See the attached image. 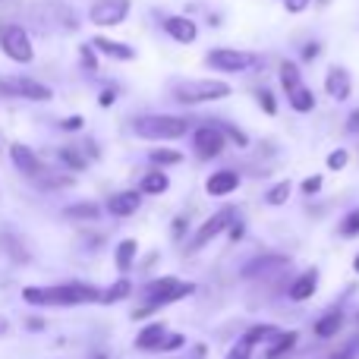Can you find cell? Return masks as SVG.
I'll use <instances>...</instances> for the list:
<instances>
[{
	"mask_svg": "<svg viewBox=\"0 0 359 359\" xmlns=\"http://www.w3.org/2000/svg\"><path fill=\"white\" fill-rule=\"evenodd\" d=\"M161 29L168 32L177 44H192L198 38V25L192 22L189 16H164L161 19Z\"/></svg>",
	"mask_w": 359,
	"mask_h": 359,
	"instance_id": "20",
	"label": "cell"
},
{
	"mask_svg": "<svg viewBox=\"0 0 359 359\" xmlns=\"http://www.w3.org/2000/svg\"><path fill=\"white\" fill-rule=\"evenodd\" d=\"M101 303V287L86 280H63V284L44 287V309L48 306H88Z\"/></svg>",
	"mask_w": 359,
	"mask_h": 359,
	"instance_id": "4",
	"label": "cell"
},
{
	"mask_svg": "<svg viewBox=\"0 0 359 359\" xmlns=\"http://www.w3.org/2000/svg\"><path fill=\"white\" fill-rule=\"evenodd\" d=\"M22 328H25V331H32V334H38V331L48 328V322H44L41 316H29V318L22 322Z\"/></svg>",
	"mask_w": 359,
	"mask_h": 359,
	"instance_id": "50",
	"label": "cell"
},
{
	"mask_svg": "<svg viewBox=\"0 0 359 359\" xmlns=\"http://www.w3.org/2000/svg\"><path fill=\"white\" fill-rule=\"evenodd\" d=\"M0 331H4V318H0Z\"/></svg>",
	"mask_w": 359,
	"mask_h": 359,
	"instance_id": "56",
	"label": "cell"
},
{
	"mask_svg": "<svg viewBox=\"0 0 359 359\" xmlns=\"http://www.w3.org/2000/svg\"><path fill=\"white\" fill-rule=\"evenodd\" d=\"M168 322L164 318H158V322H149L142 331L136 334V341H133V347L139 350V353H158L164 344V337H168Z\"/></svg>",
	"mask_w": 359,
	"mask_h": 359,
	"instance_id": "15",
	"label": "cell"
},
{
	"mask_svg": "<svg viewBox=\"0 0 359 359\" xmlns=\"http://www.w3.org/2000/svg\"><path fill=\"white\" fill-rule=\"evenodd\" d=\"M325 92H328V98H334L337 104L341 101L350 98V92H353V79H350V73L344 67H331L328 73H325Z\"/></svg>",
	"mask_w": 359,
	"mask_h": 359,
	"instance_id": "19",
	"label": "cell"
},
{
	"mask_svg": "<svg viewBox=\"0 0 359 359\" xmlns=\"http://www.w3.org/2000/svg\"><path fill=\"white\" fill-rule=\"evenodd\" d=\"M168 189H170V177L161 168H149L142 180H139V192L142 196H164Z\"/></svg>",
	"mask_w": 359,
	"mask_h": 359,
	"instance_id": "25",
	"label": "cell"
},
{
	"mask_svg": "<svg viewBox=\"0 0 359 359\" xmlns=\"http://www.w3.org/2000/svg\"><path fill=\"white\" fill-rule=\"evenodd\" d=\"M136 259H139V240L126 236V240H120L114 246V265H117L120 274H130L136 268Z\"/></svg>",
	"mask_w": 359,
	"mask_h": 359,
	"instance_id": "24",
	"label": "cell"
},
{
	"mask_svg": "<svg viewBox=\"0 0 359 359\" xmlns=\"http://www.w3.org/2000/svg\"><path fill=\"white\" fill-rule=\"evenodd\" d=\"M347 133H350V136H359V107H356V111H350V117H347Z\"/></svg>",
	"mask_w": 359,
	"mask_h": 359,
	"instance_id": "53",
	"label": "cell"
},
{
	"mask_svg": "<svg viewBox=\"0 0 359 359\" xmlns=\"http://www.w3.org/2000/svg\"><path fill=\"white\" fill-rule=\"evenodd\" d=\"M299 344V331H278L271 341L265 344V359H284L297 350Z\"/></svg>",
	"mask_w": 359,
	"mask_h": 359,
	"instance_id": "23",
	"label": "cell"
},
{
	"mask_svg": "<svg viewBox=\"0 0 359 359\" xmlns=\"http://www.w3.org/2000/svg\"><path fill=\"white\" fill-rule=\"evenodd\" d=\"M10 161H13V168H16L25 180H32V183H35L41 174H48V170H50L48 161H44V158L38 155L32 145H25V142H13L10 145Z\"/></svg>",
	"mask_w": 359,
	"mask_h": 359,
	"instance_id": "11",
	"label": "cell"
},
{
	"mask_svg": "<svg viewBox=\"0 0 359 359\" xmlns=\"http://www.w3.org/2000/svg\"><path fill=\"white\" fill-rule=\"evenodd\" d=\"M278 79H280V86H284V92H293L297 86H303V73H299V67L293 60H280Z\"/></svg>",
	"mask_w": 359,
	"mask_h": 359,
	"instance_id": "32",
	"label": "cell"
},
{
	"mask_svg": "<svg viewBox=\"0 0 359 359\" xmlns=\"http://www.w3.org/2000/svg\"><path fill=\"white\" fill-rule=\"evenodd\" d=\"M252 353H255V350L249 347L246 341H236L233 347H230V353L224 356V359H252Z\"/></svg>",
	"mask_w": 359,
	"mask_h": 359,
	"instance_id": "44",
	"label": "cell"
},
{
	"mask_svg": "<svg viewBox=\"0 0 359 359\" xmlns=\"http://www.w3.org/2000/svg\"><path fill=\"white\" fill-rule=\"evenodd\" d=\"M57 161L63 164L67 174H79V170L88 168V158L82 155L79 145H57Z\"/></svg>",
	"mask_w": 359,
	"mask_h": 359,
	"instance_id": "26",
	"label": "cell"
},
{
	"mask_svg": "<svg viewBox=\"0 0 359 359\" xmlns=\"http://www.w3.org/2000/svg\"><path fill=\"white\" fill-rule=\"evenodd\" d=\"M344 325H347V316H344V309H328L322 318H316V325H312V334H316L318 341H334V337L344 331Z\"/></svg>",
	"mask_w": 359,
	"mask_h": 359,
	"instance_id": "21",
	"label": "cell"
},
{
	"mask_svg": "<svg viewBox=\"0 0 359 359\" xmlns=\"http://www.w3.org/2000/svg\"><path fill=\"white\" fill-rule=\"evenodd\" d=\"M57 126H60L63 133H82V126H86V117H82V114H73V117H63Z\"/></svg>",
	"mask_w": 359,
	"mask_h": 359,
	"instance_id": "43",
	"label": "cell"
},
{
	"mask_svg": "<svg viewBox=\"0 0 359 359\" xmlns=\"http://www.w3.org/2000/svg\"><path fill=\"white\" fill-rule=\"evenodd\" d=\"M284 4V10L287 13H293V16H299V13H306L312 6V0H280Z\"/></svg>",
	"mask_w": 359,
	"mask_h": 359,
	"instance_id": "47",
	"label": "cell"
},
{
	"mask_svg": "<svg viewBox=\"0 0 359 359\" xmlns=\"http://www.w3.org/2000/svg\"><path fill=\"white\" fill-rule=\"evenodd\" d=\"M0 50L6 60L19 63V67H29L35 60V41H32L29 29H22L19 22L0 25Z\"/></svg>",
	"mask_w": 359,
	"mask_h": 359,
	"instance_id": "5",
	"label": "cell"
},
{
	"mask_svg": "<svg viewBox=\"0 0 359 359\" xmlns=\"http://www.w3.org/2000/svg\"><path fill=\"white\" fill-rule=\"evenodd\" d=\"M0 95H4V98H22V101L44 104V101L54 98V88L32 79V76H4V79H0Z\"/></svg>",
	"mask_w": 359,
	"mask_h": 359,
	"instance_id": "7",
	"label": "cell"
},
{
	"mask_svg": "<svg viewBox=\"0 0 359 359\" xmlns=\"http://www.w3.org/2000/svg\"><path fill=\"white\" fill-rule=\"evenodd\" d=\"M224 149H227V139L217 130L215 120H205L202 126L192 130V151H196L198 161H215L224 155Z\"/></svg>",
	"mask_w": 359,
	"mask_h": 359,
	"instance_id": "9",
	"label": "cell"
},
{
	"mask_svg": "<svg viewBox=\"0 0 359 359\" xmlns=\"http://www.w3.org/2000/svg\"><path fill=\"white\" fill-rule=\"evenodd\" d=\"M290 192H293V183H290V180H278V183H274L271 189L265 192V205H271V208H280V205H287Z\"/></svg>",
	"mask_w": 359,
	"mask_h": 359,
	"instance_id": "33",
	"label": "cell"
},
{
	"mask_svg": "<svg viewBox=\"0 0 359 359\" xmlns=\"http://www.w3.org/2000/svg\"><path fill=\"white\" fill-rule=\"evenodd\" d=\"M287 104L297 114H309V111H316V92L303 82V86H297L293 92H287Z\"/></svg>",
	"mask_w": 359,
	"mask_h": 359,
	"instance_id": "27",
	"label": "cell"
},
{
	"mask_svg": "<svg viewBox=\"0 0 359 359\" xmlns=\"http://www.w3.org/2000/svg\"><path fill=\"white\" fill-rule=\"evenodd\" d=\"M337 233H341L344 240H353V236H359V208L347 211V215L341 217V224H337Z\"/></svg>",
	"mask_w": 359,
	"mask_h": 359,
	"instance_id": "35",
	"label": "cell"
},
{
	"mask_svg": "<svg viewBox=\"0 0 359 359\" xmlns=\"http://www.w3.org/2000/svg\"><path fill=\"white\" fill-rule=\"evenodd\" d=\"M318 57H322V44H318V41H306L303 44V60H318Z\"/></svg>",
	"mask_w": 359,
	"mask_h": 359,
	"instance_id": "49",
	"label": "cell"
},
{
	"mask_svg": "<svg viewBox=\"0 0 359 359\" xmlns=\"http://www.w3.org/2000/svg\"><path fill=\"white\" fill-rule=\"evenodd\" d=\"M356 325H359V316H356Z\"/></svg>",
	"mask_w": 359,
	"mask_h": 359,
	"instance_id": "58",
	"label": "cell"
},
{
	"mask_svg": "<svg viewBox=\"0 0 359 359\" xmlns=\"http://www.w3.org/2000/svg\"><path fill=\"white\" fill-rule=\"evenodd\" d=\"M0 4H10V0H0Z\"/></svg>",
	"mask_w": 359,
	"mask_h": 359,
	"instance_id": "57",
	"label": "cell"
},
{
	"mask_svg": "<svg viewBox=\"0 0 359 359\" xmlns=\"http://www.w3.org/2000/svg\"><path fill=\"white\" fill-rule=\"evenodd\" d=\"M205 63L217 73H249V69L262 67V57L240 48H215L205 54Z\"/></svg>",
	"mask_w": 359,
	"mask_h": 359,
	"instance_id": "6",
	"label": "cell"
},
{
	"mask_svg": "<svg viewBox=\"0 0 359 359\" xmlns=\"http://www.w3.org/2000/svg\"><path fill=\"white\" fill-rule=\"evenodd\" d=\"M192 293H196V284L180 280L174 274H164V278H155V280H149V284H142L139 297H142V306L158 312V309H164V306H174L180 299L192 297Z\"/></svg>",
	"mask_w": 359,
	"mask_h": 359,
	"instance_id": "3",
	"label": "cell"
},
{
	"mask_svg": "<svg viewBox=\"0 0 359 359\" xmlns=\"http://www.w3.org/2000/svg\"><path fill=\"white\" fill-rule=\"evenodd\" d=\"M101 215H104V208L98 202H92V198H82V202H73L63 208V217L76 224H95V221H101Z\"/></svg>",
	"mask_w": 359,
	"mask_h": 359,
	"instance_id": "22",
	"label": "cell"
},
{
	"mask_svg": "<svg viewBox=\"0 0 359 359\" xmlns=\"http://www.w3.org/2000/svg\"><path fill=\"white\" fill-rule=\"evenodd\" d=\"M79 60L86 67V73H98V54H95L92 44H82L79 48Z\"/></svg>",
	"mask_w": 359,
	"mask_h": 359,
	"instance_id": "38",
	"label": "cell"
},
{
	"mask_svg": "<svg viewBox=\"0 0 359 359\" xmlns=\"http://www.w3.org/2000/svg\"><path fill=\"white\" fill-rule=\"evenodd\" d=\"M318 280H322L318 268H306V271H299L297 278L290 280V287H287V299H293V303H306V299H312L318 293Z\"/></svg>",
	"mask_w": 359,
	"mask_h": 359,
	"instance_id": "14",
	"label": "cell"
},
{
	"mask_svg": "<svg viewBox=\"0 0 359 359\" xmlns=\"http://www.w3.org/2000/svg\"><path fill=\"white\" fill-rule=\"evenodd\" d=\"M79 149H82V155H86L88 161L101 158V149H98V142H95V139H86V145H79Z\"/></svg>",
	"mask_w": 359,
	"mask_h": 359,
	"instance_id": "51",
	"label": "cell"
},
{
	"mask_svg": "<svg viewBox=\"0 0 359 359\" xmlns=\"http://www.w3.org/2000/svg\"><path fill=\"white\" fill-rule=\"evenodd\" d=\"M92 359H107V353H98V356H92Z\"/></svg>",
	"mask_w": 359,
	"mask_h": 359,
	"instance_id": "55",
	"label": "cell"
},
{
	"mask_svg": "<svg viewBox=\"0 0 359 359\" xmlns=\"http://www.w3.org/2000/svg\"><path fill=\"white\" fill-rule=\"evenodd\" d=\"M233 217H236V208H221V211H215L211 217H205L202 224H198V230L192 233V240L186 243V252H198V249H205L211 240H217L221 233H227V227L233 224Z\"/></svg>",
	"mask_w": 359,
	"mask_h": 359,
	"instance_id": "8",
	"label": "cell"
},
{
	"mask_svg": "<svg viewBox=\"0 0 359 359\" xmlns=\"http://www.w3.org/2000/svg\"><path fill=\"white\" fill-rule=\"evenodd\" d=\"M114 104H117V86L101 88V95H98V107H114Z\"/></svg>",
	"mask_w": 359,
	"mask_h": 359,
	"instance_id": "46",
	"label": "cell"
},
{
	"mask_svg": "<svg viewBox=\"0 0 359 359\" xmlns=\"http://www.w3.org/2000/svg\"><path fill=\"white\" fill-rule=\"evenodd\" d=\"M353 271H356V274H359V252H356V255H353Z\"/></svg>",
	"mask_w": 359,
	"mask_h": 359,
	"instance_id": "54",
	"label": "cell"
},
{
	"mask_svg": "<svg viewBox=\"0 0 359 359\" xmlns=\"http://www.w3.org/2000/svg\"><path fill=\"white\" fill-rule=\"evenodd\" d=\"M130 130L145 142H177L186 133H192V120L177 117V114H142V117H133Z\"/></svg>",
	"mask_w": 359,
	"mask_h": 359,
	"instance_id": "1",
	"label": "cell"
},
{
	"mask_svg": "<svg viewBox=\"0 0 359 359\" xmlns=\"http://www.w3.org/2000/svg\"><path fill=\"white\" fill-rule=\"evenodd\" d=\"M217 123V130L224 133V139H227V142H233L236 149H249V136L243 130H236L233 123H227V120H215Z\"/></svg>",
	"mask_w": 359,
	"mask_h": 359,
	"instance_id": "34",
	"label": "cell"
},
{
	"mask_svg": "<svg viewBox=\"0 0 359 359\" xmlns=\"http://www.w3.org/2000/svg\"><path fill=\"white\" fill-rule=\"evenodd\" d=\"M139 208H142V192L139 189H120L114 196H107L104 202V211L111 217H133Z\"/></svg>",
	"mask_w": 359,
	"mask_h": 359,
	"instance_id": "13",
	"label": "cell"
},
{
	"mask_svg": "<svg viewBox=\"0 0 359 359\" xmlns=\"http://www.w3.org/2000/svg\"><path fill=\"white\" fill-rule=\"evenodd\" d=\"M278 331H280V328H278V325H271V322H262V325H252V328H249V331H246V334H243V337H240V341H246V344H249V347H252V350H255V347H265V344H268V341H271V337H274V334H278Z\"/></svg>",
	"mask_w": 359,
	"mask_h": 359,
	"instance_id": "29",
	"label": "cell"
},
{
	"mask_svg": "<svg viewBox=\"0 0 359 359\" xmlns=\"http://www.w3.org/2000/svg\"><path fill=\"white\" fill-rule=\"evenodd\" d=\"M322 186H325V177L322 174H312V177H306L303 183H299V192H303L306 198H312L318 189H322Z\"/></svg>",
	"mask_w": 359,
	"mask_h": 359,
	"instance_id": "41",
	"label": "cell"
},
{
	"mask_svg": "<svg viewBox=\"0 0 359 359\" xmlns=\"http://www.w3.org/2000/svg\"><path fill=\"white\" fill-rule=\"evenodd\" d=\"M255 101H259V107L268 114V117H274V114H278V101H274V95L268 92V88H262V92L255 95Z\"/></svg>",
	"mask_w": 359,
	"mask_h": 359,
	"instance_id": "42",
	"label": "cell"
},
{
	"mask_svg": "<svg viewBox=\"0 0 359 359\" xmlns=\"http://www.w3.org/2000/svg\"><path fill=\"white\" fill-rule=\"evenodd\" d=\"M356 353H359V337H353V341H344L337 350H331L325 359H356Z\"/></svg>",
	"mask_w": 359,
	"mask_h": 359,
	"instance_id": "37",
	"label": "cell"
},
{
	"mask_svg": "<svg viewBox=\"0 0 359 359\" xmlns=\"http://www.w3.org/2000/svg\"><path fill=\"white\" fill-rule=\"evenodd\" d=\"M38 189H48V192H57V189H69V186H76V177L73 174H57V170H48V174H41L35 180Z\"/></svg>",
	"mask_w": 359,
	"mask_h": 359,
	"instance_id": "30",
	"label": "cell"
},
{
	"mask_svg": "<svg viewBox=\"0 0 359 359\" xmlns=\"http://www.w3.org/2000/svg\"><path fill=\"white\" fill-rule=\"evenodd\" d=\"M0 252H4L13 265H32V249L19 233L4 230V233H0Z\"/></svg>",
	"mask_w": 359,
	"mask_h": 359,
	"instance_id": "18",
	"label": "cell"
},
{
	"mask_svg": "<svg viewBox=\"0 0 359 359\" xmlns=\"http://www.w3.org/2000/svg\"><path fill=\"white\" fill-rule=\"evenodd\" d=\"M183 347H186V334H180V331H168V337H164V344H161L158 353H180Z\"/></svg>",
	"mask_w": 359,
	"mask_h": 359,
	"instance_id": "36",
	"label": "cell"
},
{
	"mask_svg": "<svg viewBox=\"0 0 359 359\" xmlns=\"http://www.w3.org/2000/svg\"><path fill=\"white\" fill-rule=\"evenodd\" d=\"M133 297V280L126 278V274H120L117 280H114L107 290H101V303L104 306H114V303H123V299Z\"/></svg>",
	"mask_w": 359,
	"mask_h": 359,
	"instance_id": "28",
	"label": "cell"
},
{
	"mask_svg": "<svg viewBox=\"0 0 359 359\" xmlns=\"http://www.w3.org/2000/svg\"><path fill=\"white\" fill-rule=\"evenodd\" d=\"M325 164H328V170H344L350 164V151L347 149H334L328 158H325Z\"/></svg>",
	"mask_w": 359,
	"mask_h": 359,
	"instance_id": "39",
	"label": "cell"
},
{
	"mask_svg": "<svg viewBox=\"0 0 359 359\" xmlns=\"http://www.w3.org/2000/svg\"><path fill=\"white\" fill-rule=\"evenodd\" d=\"M133 13V0H95L88 6V22L95 29H117L130 19Z\"/></svg>",
	"mask_w": 359,
	"mask_h": 359,
	"instance_id": "10",
	"label": "cell"
},
{
	"mask_svg": "<svg viewBox=\"0 0 359 359\" xmlns=\"http://www.w3.org/2000/svg\"><path fill=\"white\" fill-rule=\"evenodd\" d=\"M243 233H246V224H243L240 217H233V224H230V227H227L230 243H240V240H243Z\"/></svg>",
	"mask_w": 359,
	"mask_h": 359,
	"instance_id": "48",
	"label": "cell"
},
{
	"mask_svg": "<svg viewBox=\"0 0 359 359\" xmlns=\"http://www.w3.org/2000/svg\"><path fill=\"white\" fill-rule=\"evenodd\" d=\"M186 359H208V344H192L189 347V353H186Z\"/></svg>",
	"mask_w": 359,
	"mask_h": 359,
	"instance_id": "52",
	"label": "cell"
},
{
	"mask_svg": "<svg viewBox=\"0 0 359 359\" xmlns=\"http://www.w3.org/2000/svg\"><path fill=\"white\" fill-rule=\"evenodd\" d=\"M177 104L183 107H198V104H211V101H224L233 95V86L224 79H180L170 86Z\"/></svg>",
	"mask_w": 359,
	"mask_h": 359,
	"instance_id": "2",
	"label": "cell"
},
{
	"mask_svg": "<svg viewBox=\"0 0 359 359\" xmlns=\"http://www.w3.org/2000/svg\"><path fill=\"white\" fill-rule=\"evenodd\" d=\"M186 230H189V217H186V215H177L174 224H170V236H174V240H183Z\"/></svg>",
	"mask_w": 359,
	"mask_h": 359,
	"instance_id": "45",
	"label": "cell"
},
{
	"mask_svg": "<svg viewBox=\"0 0 359 359\" xmlns=\"http://www.w3.org/2000/svg\"><path fill=\"white\" fill-rule=\"evenodd\" d=\"M149 164L151 168H177V164H183V151L177 149H151L149 151Z\"/></svg>",
	"mask_w": 359,
	"mask_h": 359,
	"instance_id": "31",
	"label": "cell"
},
{
	"mask_svg": "<svg viewBox=\"0 0 359 359\" xmlns=\"http://www.w3.org/2000/svg\"><path fill=\"white\" fill-rule=\"evenodd\" d=\"M88 44L95 48V54L107 57V60H117V63L136 60V48H130L126 41H114V38H107V35H95Z\"/></svg>",
	"mask_w": 359,
	"mask_h": 359,
	"instance_id": "16",
	"label": "cell"
},
{
	"mask_svg": "<svg viewBox=\"0 0 359 359\" xmlns=\"http://www.w3.org/2000/svg\"><path fill=\"white\" fill-rule=\"evenodd\" d=\"M243 183V177L236 174V170L224 168V170H215V174H208V180H205V192H208L211 198H224L230 196V192H236Z\"/></svg>",
	"mask_w": 359,
	"mask_h": 359,
	"instance_id": "17",
	"label": "cell"
},
{
	"mask_svg": "<svg viewBox=\"0 0 359 359\" xmlns=\"http://www.w3.org/2000/svg\"><path fill=\"white\" fill-rule=\"evenodd\" d=\"M284 268H290V259L280 252H265V255H255V259H249L246 265H243V278L246 280H265L271 278V274H280Z\"/></svg>",
	"mask_w": 359,
	"mask_h": 359,
	"instance_id": "12",
	"label": "cell"
},
{
	"mask_svg": "<svg viewBox=\"0 0 359 359\" xmlns=\"http://www.w3.org/2000/svg\"><path fill=\"white\" fill-rule=\"evenodd\" d=\"M22 303L44 309V287H22Z\"/></svg>",
	"mask_w": 359,
	"mask_h": 359,
	"instance_id": "40",
	"label": "cell"
}]
</instances>
